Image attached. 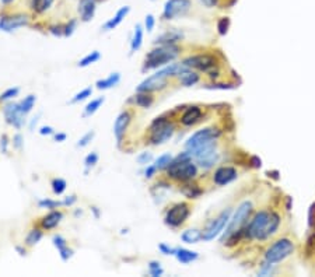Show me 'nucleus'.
<instances>
[{"label":"nucleus","instance_id":"obj_1","mask_svg":"<svg viewBox=\"0 0 315 277\" xmlns=\"http://www.w3.org/2000/svg\"><path fill=\"white\" fill-rule=\"evenodd\" d=\"M280 225V217L278 213L262 210L256 213L247 227V237L251 240L263 241L273 235Z\"/></svg>","mask_w":315,"mask_h":277},{"label":"nucleus","instance_id":"obj_2","mask_svg":"<svg viewBox=\"0 0 315 277\" xmlns=\"http://www.w3.org/2000/svg\"><path fill=\"white\" fill-rule=\"evenodd\" d=\"M167 175L176 182H189L196 178L198 167L188 150L172 158L170 165L167 167Z\"/></svg>","mask_w":315,"mask_h":277},{"label":"nucleus","instance_id":"obj_3","mask_svg":"<svg viewBox=\"0 0 315 277\" xmlns=\"http://www.w3.org/2000/svg\"><path fill=\"white\" fill-rule=\"evenodd\" d=\"M251 211H252V203L251 202H243L241 205L237 207L234 216L230 217L229 227L226 228L224 235L221 237V242L223 244H227L230 247V245H234V241H238V238H240V235L243 233L244 225L247 223Z\"/></svg>","mask_w":315,"mask_h":277},{"label":"nucleus","instance_id":"obj_4","mask_svg":"<svg viewBox=\"0 0 315 277\" xmlns=\"http://www.w3.org/2000/svg\"><path fill=\"white\" fill-rule=\"evenodd\" d=\"M178 55H179V48L176 45H158L157 48L152 49L146 55L143 72L167 66L172 61H175Z\"/></svg>","mask_w":315,"mask_h":277},{"label":"nucleus","instance_id":"obj_5","mask_svg":"<svg viewBox=\"0 0 315 277\" xmlns=\"http://www.w3.org/2000/svg\"><path fill=\"white\" fill-rule=\"evenodd\" d=\"M174 133H175L174 123L168 121L165 116H158L149 127V142L154 146L164 145L174 136Z\"/></svg>","mask_w":315,"mask_h":277},{"label":"nucleus","instance_id":"obj_6","mask_svg":"<svg viewBox=\"0 0 315 277\" xmlns=\"http://www.w3.org/2000/svg\"><path fill=\"white\" fill-rule=\"evenodd\" d=\"M196 164H199L200 168L209 169L217 163L218 153L216 151V140L207 142L205 145L196 147L194 150H188Z\"/></svg>","mask_w":315,"mask_h":277},{"label":"nucleus","instance_id":"obj_7","mask_svg":"<svg viewBox=\"0 0 315 277\" xmlns=\"http://www.w3.org/2000/svg\"><path fill=\"white\" fill-rule=\"evenodd\" d=\"M293 252H294V244L287 238H282L273 242L272 245L267 248L265 252V260L269 265H275L289 258Z\"/></svg>","mask_w":315,"mask_h":277},{"label":"nucleus","instance_id":"obj_8","mask_svg":"<svg viewBox=\"0 0 315 277\" xmlns=\"http://www.w3.org/2000/svg\"><path fill=\"white\" fill-rule=\"evenodd\" d=\"M231 217V210L227 209V210H223L220 214H218L216 218H213L210 223L207 224L206 229L203 231L202 234V240L203 241H212L216 237L223 233V229L226 228V225L229 224Z\"/></svg>","mask_w":315,"mask_h":277},{"label":"nucleus","instance_id":"obj_9","mask_svg":"<svg viewBox=\"0 0 315 277\" xmlns=\"http://www.w3.org/2000/svg\"><path fill=\"white\" fill-rule=\"evenodd\" d=\"M189 214H191V207H189L188 203H184V202L176 203L165 213L164 223L175 228V227H179L188 220Z\"/></svg>","mask_w":315,"mask_h":277},{"label":"nucleus","instance_id":"obj_10","mask_svg":"<svg viewBox=\"0 0 315 277\" xmlns=\"http://www.w3.org/2000/svg\"><path fill=\"white\" fill-rule=\"evenodd\" d=\"M221 132L218 130L217 127H205V129H200L198 132H195L191 137L187 140L185 143V149L187 150H194L199 146L205 145L207 142H212V140H217L220 137Z\"/></svg>","mask_w":315,"mask_h":277},{"label":"nucleus","instance_id":"obj_11","mask_svg":"<svg viewBox=\"0 0 315 277\" xmlns=\"http://www.w3.org/2000/svg\"><path fill=\"white\" fill-rule=\"evenodd\" d=\"M181 63L185 67H189V69H196L200 72L210 73L216 67V58L206 54L194 55V56H189L187 59H184Z\"/></svg>","mask_w":315,"mask_h":277},{"label":"nucleus","instance_id":"obj_12","mask_svg":"<svg viewBox=\"0 0 315 277\" xmlns=\"http://www.w3.org/2000/svg\"><path fill=\"white\" fill-rule=\"evenodd\" d=\"M191 0H167L164 5L163 17L165 20H174L182 17L189 12L191 9Z\"/></svg>","mask_w":315,"mask_h":277},{"label":"nucleus","instance_id":"obj_13","mask_svg":"<svg viewBox=\"0 0 315 277\" xmlns=\"http://www.w3.org/2000/svg\"><path fill=\"white\" fill-rule=\"evenodd\" d=\"M30 24V17L27 14H10V16H0V31L3 32H13V31L23 28Z\"/></svg>","mask_w":315,"mask_h":277},{"label":"nucleus","instance_id":"obj_14","mask_svg":"<svg viewBox=\"0 0 315 277\" xmlns=\"http://www.w3.org/2000/svg\"><path fill=\"white\" fill-rule=\"evenodd\" d=\"M5 119L9 125H12L16 129H21L25 125V116L23 111L20 109L18 103H7L6 107L3 108Z\"/></svg>","mask_w":315,"mask_h":277},{"label":"nucleus","instance_id":"obj_15","mask_svg":"<svg viewBox=\"0 0 315 277\" xmlns=\"http://www.w3.org/2000/svg\"><path fill=\"white\" fill-rule=\"evenodd\" d=\"M130 121H132V114L129 111H123V112H121V114L116 116L115 122H114V134H115L116 143L118 145L122 143L127 127L130 125Z\"/></svg>","mask_w":315,"mask_h":277},{"label":"nucleus","instance_id":"obj_16","mask_svg":"<svg viewBox=\"0 0 315 277\" xmlns=\"http://www.w3.org/2000/svg\"><path fill=\"white\" fill-rule=\"evenodd\" d=\"M237 178V169L234 167H220L214 171L213 182L218 187H224Z\"/></svg>","mask_w":315,"mask_h":277},{"label":"nucleus","instance_id":"obj_17","mask_svg":"<svg viewBox=\"0 0 315 277\" xmlns=\"http://www.w3.org/2000/svg\"><path fill=\"white\" fill-rule=\"evenodd\" d=\"M96 10H97V0H79L77 12L83 23H90L96 16Z\"/></svg>","mask_w":315,"mask_h":277},{"label":"nucleus","instance_id":"obj_18","mask_svg":"<svg viewBox=\"0 0 315 277\" xmlns=\"http://www.w3.org/2000/svg\"><path fill=\"white\" fill-rule=\"evenodd\" d=\"M52 244L58 249V253H59V256H61V259L63 262H67L74 255V251H73L72 248H69L67 241L61 234H55L52 237Z\"/></svg>","mask_w":315,"mask_h":277},{"label":"nucleus","instance_id":"obj_19","mask_svg":"<svg viewBox=\"0 0 315 277\" xmlns=\"http://www.w3.org/2000/svg\"><path fill=\"white\" fill-rule=\"evenodd\" d=\"M62 220H63V213L55 209V210H51L47 216H43L41 218L39 225L42 229H54L61 224Z\"/></svg>","mask_w":315,"mask_h":277},{"label":"nucleus","instance_id":"obj_20","mask_svg":"<svg viewBox=\"0 0 315 277\" xmlns=\"http://www.w3.org/2000/svg\"><path fill=\"white\" fill-rule=\"evenodd\" d=\"M130 13V7L129 6H122L118 12L115 13V16H112V17L109 18L108 21L103 25V30L104 31H112L115 30L118 25L121 24L122 21L127 17V14Z\"/></svg>","mask_w":315,"mask_h":277},{"label":"nucleus","instance_id":"obj_21","mask_svg":"<svg viewBox=\"0 0 315 277\" xmlns=\"http://www.w3.org/2000/svg\"><path fill=\"white\" fill-rule=\"evenodd\" d=\"M176 77H178V80H179V83H181L182 85H185V87L195 85L198 81H199V74L192 72V69L185 67L184 65H182V69L179 70V73L176 74Z\"/></svg>","mask_w":315,"mask_h":277},{"label":"nucleus","instance_id":"obj_22","mask_svg":"<svg viewBox=\"0 0 315 277\" xmlns=\"http://www.w3.org/2000/svg\"><path fill=\"white\" fill-rule=\"evenodd\" d=\"M182 38H184V34L181 31L168 30L157 36L156 43H158V45H175L178 41H181Z\"/></svg>","mask_w":315,"mask_h":277},{"label":"nucleus","instance_id":"obj_23","mask_svg":"<svg viewBox=\"0 0 315 277\" xmlns=\"http://www.w3.org/2000/svg\"><path fill=\"white\" fill-rule=\"evenodd\" d=\"M202 118V109L199 107H189L181 116V122L184 126H192Z\"/></svg>","mask_w":315,"mask_h":277},{"label":"nucleus","instance_id":"obj_24","mask_svg":"<svg viewBox=\"0 0 315 277\" xmlns=\"http://www.w3.org/2000/svg\"><path fill=\"white\" fill-rule=\"evenodd\" d=\"M119 81H121V73L114 72L111 73L108 77L97 80L96 87H97L98 90H109V88H114L115 85L119 84Z\"/></svg>","mask_w":315,"mask_h":277},{"label":"nucleus","instance_id":"obj_25","mask_svg":"<svg viewBox=\"0 0 315 277\" xmlns=\"http://www.w3.org/2000/svg\"><path fill=\"white\" fill-rule=\"evenodd\" d=\"M175 256L178 262H181L182 265H188V263H192L195 260L199 258L198 252H194V251H189V249H185V248H176Z\"/></svg>","mask_w":315,"mask_h":277},{"label":"nucleus","instance_id":"obj_26","mask_svg":"<svg viewBox=\"0 0 315 277\" xmlns=\"http://www.w3.org/2000/svg\"><path fill=\"white\" fill-rule=\"evenodd\" d=\"M143 25L142 24H136L133 30V35L130 38V52L133 54V52H138L140 48H142V45H143Z\"/></svg>","mask_w":315,"mask_h":277},{"label":"nucleus","instance_id":"obj_27","mask_svg":"<svg viewBox=\"0 0 315 277\" xmlns=\"http://www.w3.org/2000/svg\"><path fill=\"white\" fill-rule=\"evenodd\" d=\"M154 103V97L152 93H138L134 96V104L140 108H150Z\"/></svg>","mask_w":315,"mask_h":277},{"label":"nucleus","instance_id":"obj_28","mask_svg":"<svg viewBox=\"0 0 315 277\" xmlns=\"http://www.w3.org/2000/svg\"><path fill=\"white\" fill-rule=\"evenodd\" d=\"M202 231L198 228H189L187 231H184L181 235V240L185 244H196L202 240Z\"/></svg>","mask_w":315,"mask_h":277},{"label":"nucleus","instance_id":"obj_29","mask_svg":"<svg viewBox=\"0 0 315 277\" xmlns=\"http://www.w3.org/2000/svg\"><path fill=\"white\" fill-rule=\"evenodd\" d=\"M54 5V0H31V10L36 14L48 12Z\"/></svg>","mask_w":315,"mask_h":277},{"label":"nucleus","instance_id":"obj_30","mask_svg":"<svg viewBox=\"0 0 315 277\" xmlns=\"http://www.w3.org/2000/svg\"><path fill=\"white\" fill-rule=\"evenodd\" d=\"M42 237H43L42 228L30 229L27 237H25V245H27V247H35L36 244L42 240Z\"/></svg>","mask_w":315,"mask_h":277},{"label":"nucleus","instance_id":"obj_31","mask_svg":"<svg viewBox=\"0 0 315 277\" xmlns=\"http://www.w3.org/2000/svg\"><path fill=\"white\" fill-rule=\"evenodd\" d=\"M104 103H105V98L104 97H98V98L91 100L90 103L84 107V116H93V115L97 112L98 109L103 107Z\"/></svg>","mask_w":315,"mask_h":277},{"label":"nucleus","instance_id":"obj_32","mask_svg":"<svg viewBox=\"0 0 315 277\" xmlns=\"http://www.w3.org/2000/svg\"><path fill=\"white\" fill-rule=\"evenodd\" d=\"M101 59V54L98 52V51H93L90 54H87L83 58V59H80L79 63H77V66L79 67H88L91 65H94L96 62H98Z\"/></svg>","mask_w":315,"mask_h":277},{"label":"nucleus","instance_id":"obj_33","mask_svg":"<svg viewBox=\"0 0 315 277\" xmlns=\"http://www.w3.org/2000/svg\"><path fill=\"white\" fill-rule=\"evenodd\" d=\"M172 158H174V157L171 156V153H165V154H161L158 158H156V161H154L152 165L156 168V171L167 169V167H168L171 161H172Z\"/></svg>","mask_w":315,"mask_h":277},{"label":"nucleus","instance_id":"obj_34","mask_svg":"<svg viewBox=\"0 0 315 277\" xmlns=\"http://www.w3.org/2000/svg\"><path fill=\"white\" fill-rule=\"evenodd\" d=\"M36 103V97L34 94H30V96L24 97V100H21L18 105H20V109L23 111V114L28 115L34 108V105Z\"/></svg>","mask_w":315,"mask_h":277},{"label":"nucleus","instance_id":"obj_35","mask_svg":"<svg viewBox=\"0 0 315 277\" xmlns=\"http://www.w3.org/2000/svg\"><path fill=\"white\" fill-rule=\"evenodd\" d=\"M51 187H52V192H54L56 196H61V195H63L65 191H66L67 182L65 181L63 178H55V179H52V182H51Z\"/></svg>","mask_w":315,"mask_h":277},{"label":"nucleus","instance_id":"obj_36","mask_svg":"<svg viewBox=\"0 0 315 277\" xmlns=\"http://www.w3.org/2000/svg\"><path fill=\"white\" fill-rule=\"evenodd\" d=\"M149 273L152 277H160L164 274V269L158 260H150L149 262Z\"/></svg>","mask_w":315,"mask_h":277},{"label":"nucleus","instance_id":"obj_37","mask_svg":"<svg viewBox=\"0 0 315 277\" xmlns=\"http://www.w3.org/2000/svg\"><path fill=\"white\" fill-rule=\"evenodd\" d=\"M38 206L41 209H48V210H55L58 207L63 206L62 200H52V199H41L38 202Z\"/></svg>","mask_w":315,"mask_h":277},{"label":"nucleus","instance_id":"obj_38","mask_svg":"<svg viewBox=\"0 0 315 277\" xmlns=\"http://www.w3.org/2000/svg\"><path fill=\"white\" fill-rule=\"evenodd\" d=\"M18 93H20V87H10V88H7L6 91H3L0 94V101H3V103L12 101L18 96Z\"/></svg>","mask_w":315,"mask_h":277},{"label":"nucleus","instance_id":"obj_39","mask_svg":"<svg viewBox=\"0 0 315 277\" xmlns=\"http://www.w3.org/2000/svg\"><path fill=\"white\" fill-rule=\"evenodd\" d=\"M98 160H100V156H98L96 151H91L88 153L84 158V167H85V171H88V169L94 168L96 165L98 164Z\"/></svg>","mask_w":315,"mask_h":277},{"label":"nucleus","instance_id":"obj_40","mask_svg":"<svg viewBox=\"0 0 315 277\" xmlns=\"http://www.w3.org/2000/svg\"><path fill=\"white\" fill-rule=\"evenodd\" d=\"M91 94H93V88L91 87H87L84 90H81L80 93H77L76 96L73 97L72 100H70V103L72 104H79V103H83L85 101L87 98H90Z\"/></svg>","mask_w":315,"mask_h":277},{"label":"nucleus","instance_id":"obj_41","mask_svg":"<svg viewBox=\"0 0 315 277\" xmlns=\"http://www.w3.org/2000/svg\"><path fill=\"white\" fill-rule=\"evenodd\" d=\"M182 193L189 199H196L202 193V191L198 188V185H185V188L182 189Z\"/></svg>","mask_w":315,"mask_h":277},{"label":"nucleus","instance_id":"obj_42","mask_svg":"<svg viewBox=\"0 0 315 277\" xmlns=\"http://www.w3.org/2000/svg\"><path fill=\"white\" fill-rule=\"evenodd\" d=\"M94 137H96V132L94 130H90V132H87L85 134H83L81 137L77 140V147H80V149H83V147H87V146L90 145L91 142L94 140Z\"/></svg>","mask_w":315,"mask_h":277},{"label":"nucleus","instance_id":"obj_43","mask_svg":"<svg viewBox=\"0 0 315 277\" xmlns=\"http://www.w3.org/2000/svg\"><path fill=\"white\" fill-rule=\"evenodd\" d=\"M136 161L140 165H149L153 161V154L150 151H143V153H140L139 156L136 157Z\"/></svg>","mask_w":315,"mask_h":277},{"label":"nucleus","instance_id":"obj_44","mask_svg":"<svg viewBox=\"0 0 315 277\" xmlns=\"http://www.w3.org/2000/svg\"><path fill=\"white\" fill-rule=\"evenodd\" d=\"M229 27H230V20L227 17H221L217 21V30L220 35H226L229 31Z\"/></svg>","mask_w":315,"mask_h":277},{"label":"nucleus","instance_id":"obj_45","mask_svg":"<svg viewBox=\"0 0 315 277\" xmlns=\"http://www.w3.org/2000/svg\"><path fill=\"white\" fill-rule=\"evenodd\" d=\"M77 18H72L66 25H65V35L63 36H72L74 34V31L77 28Z\"/></svg>","mask_w":315,"mask_h":277},{"label":"nucleus","instance_id":"obj_46","mask_svg":"<svg viewBox=\"0 0 315 277\" xmlns=\"http://www.w3.org/2000/svg\"><path fill=\"white\" fill-rule=\"evenodd\" d=\"M154 25H156V18L153 14H147L145 17V30H147V32H152L154 30Z\"/></svg>","mask_w":315,"mask_h":277},{"label":"nucleus","instance_id":"obj_47","mask_svg":"<svg viewBox=\"0 0 315 277\" xmlns=\"http://www.w3.org/2000/svg\"><path fill=\"white\" fill-rule=\"evenodd\" d=\"M23 146H24V137H23L20 133L14 134V137H13V147H14L16 150H21Z\"/></svg>","mask_w":315,"mask_h":277},{"label":"nucleus","instance_id":"obj_48","mask_svg":"<svg viewBox=\"0 0 315 277\" xmlns=\"http://www.w3.org/2000/svg\"><path fill=\"white\" fill-rule=\"evenodd\" d=\"M158 249H160V252L163 253V255H175L176 252V248H172L170 245H167V244H160L158 245Z\"/></svg>","mask_w":315,"mask_h":277},{"label":"nucleus","instance_id":"obj_49","mask_svg":"<svg viewBox=\"0 0 315 277\" xmlns=\"http://www.w3.org/2000/svg\"><path fill=\"white\" fill-rule=\"evenodd\" d=\"M49 32L55 36H63L65 35V25H52V27H49Z\"/></svg>","mask_w":315,"mask_h":277},{"label":"nucleus","instance_id":"obj_50","mask_svg":"<svg viewBox=\"0 0 315 277\" xmlns=\"http://www.w3.org/2000/svg\"><path fill=\"white\" fill-rule=\"evenodd\" d=\"M9 145H10V142H9V137H7V134H3L2 137H0V150L3 154H7V150H9Z\"/></svg>","mask_w":315,"mask_h":277},{"label":"nucleus","instance_id":"obj_51","mask_svg":"<svg viewBox=\"0 0 315 277\" xmlns=\"http://www.w3.org/2000/svg\"><path fill=\"white\" fill-rule=\"evenodd\" d=\"M38 132H39V134H41V136H54L55 133V129L52 126H48V125H43V126H41L39 127V130H38Z\"/></svg>","mask_w":315,"mask_h":277},{"label":"nucleus","instance_id":"obj_52","mask_svg":"<svg viewBox=\"0 0 315 277\" xmlns=\"http://www.w3.org/2000/svg\"><path fill=\"white\" fill-rule=\"evenodd\" d=\"M76 202H77V196H76V195H70V196H67V198H65V199L62 200L63 206H66V207H70V206L74 205Z\"/></svg>","mask_w":315,"mask_h":277},{"label":"nucleus","instance_id":"obj_53","mask_svg":"<svg viewBox=\"0 0 315 277\" xmlns=\"http://www.w3.org/2000/svg\"><path fill=\"white\" fill-rule=\"evenodd\" d=\"M66 138H67L66 133L58 132L54 134V140L56 142V143H63V142H66Z\"/></svg>","mask_w":315,"mask_h":277},{"label":"nucleus","instance_id":"obj_54","mask_svg":"<svg viewBox=\"0 0 315 277\" xmlns=\"http://www.w3.org/2000/svg\"><path fill=\"white\" fill-rule=\"evenodd\" d=\"M199 3L200 5H203L205 7H214V6H217V3H218V0H199Z\"/></svg>","mask_w":315,"mask_h":277},{"label":"nucleus","instance_id":"obj_55","mask_svg":"<svg viewBox=\"0 0 315 277\" xmlns=\"http://www.w3.org/2000/svg\"><path fill=\"white\" fill-rule=\"evenodd\" d=\"M16 251H17L20 256H25V255H27V251H25V248L16 247Z\"/></svg>","mask_w":315,"mask_h":277},{"label":"nucleus","instance_id":"obj_56","mask_svg":"<svg viewBox=\"0 0 315 277\" xmlns=\"http://www.w3.org/2000/svg\"><path fill=\"white\" fill-rule=\"evenodd\" d=\"M91 211L94 213V217H96V218H98V217H100V210H98V207L93 206V207H91Z\"/></svg>","mask_w":315,"mask_h":277},{"label":"nucleus","instance_id":"obj_57","mask_svg":"<svg viewBox=\"0 0 315 277\" xmlns=\"http://www.w3.org/2000/svg\"><path fill=\"white\" fill-rule=\"evenodd\" d=\"M36 122H38V116H36V118H32V122H31V125H30L31 130L34 129V125H36Z\"/></svg>","mask_w":315,"mask_h":277},{"label":"nucleus","instance_id":"obj_58","mask_svg":"<svg viewBox=\"0 0 315 277\" xmlns=\"http://www.w3.org/2000/svg\"><path fill=\"white\" fill-rule=\"evenodd\" d=\"M14 0H2V5H5V6H7V5H10V3H13Z\"/></svg>","mask_w":315,"mask_h":277},{"label":"nucleus","instance_id":"obj_59","mask_svg":"<svg viewBox=\"0 0 315 277\" xmlns=\"http://www.w3.org/2000/svg\"><path fill=\"white\" fill-rule=\"evenodd\" d=\"M83 214V211L81 210H76V213H74V216H81Z\"/></svg>","mask_w":315,"mask_h":277}]
</instances>
